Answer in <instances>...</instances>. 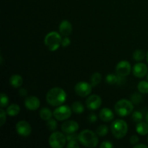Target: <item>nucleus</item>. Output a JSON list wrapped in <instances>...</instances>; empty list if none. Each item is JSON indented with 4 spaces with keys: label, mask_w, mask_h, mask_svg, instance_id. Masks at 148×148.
Instances as JSON below:
<instances>
[{
    "label": "nucleus",
    "mask_w": 148,
    "mask_h": 148,
    "mask_svg": "<svg viewBox=\"0 0 148 148\" xmlns=\"http://www.w3.org/2000/svg\"><path fill=\"white\" fill-rule=\"evenodd\" d=\"M72 108L66 105H61L55 108L53 111V115L57 121H62L68 119L72 116Z\"/></svg>",
    "instance_id": "nucleus-7"
},
{
    "label": "nucleus",
    "mask_w": 148,
    "mask_h": 148,
    "mask_svg": "<svg viewBox=\"0 0 148 148\" xmlns=\"http://www.w3.org/2000/svg\"><path fill=\"white\" fill-rule=\"evenodd\" d=\"M59 33H60V34L62 35V36H64V37L69 36L72 32V24H71V23L69 20H62V21L61 22L60 24H59Z\"/></svg>",
    "instance_id": "nucleus-15"
},
{
    "label": "nucleus",
    "mask_w": 148,
    "mask_h": 148,
    "mask_svg": "<svg viewBox=\"0 0 148 148\" xmlns=\"http://www.w3.org/2000/svg\"><path fill=\"white\" fill-rule=\"evenodd\" d=\"M48 103L52 106H59L63 105L66 100V93L65 90L59 87H55L48 91L46 95Z\"/></svg>",
    "instance_id": "nucleus-1"
},
{
    "label": "nucleus",
    "mask_w": 148,
    "mask_h": 148,
    "mask_svg": "<svg viewBox=\"0 0 148 148\" xmlns=\"http://www.w3.org/2000/svg\"><path fill=\"white\" fill-rule=\"evenodd\" d=\"M148 68L145 64L143 62H138L133 66L132 72L134 76L138 78H143L147 74Z\"/></svg>",
    "instance_id": "nucleus-14"
},
{
    "label": "nucleus",
    "mask_w": 148,
    "mask_h": 148,
    "mask_svg": "<svg viewBox=\"0 0 148 148\" xmlns=\"http://www.w3.org/2000/svg\"><path fill=\"white\" fill-rule=\"evenodd\" d=\"M99 117L104 122H110L114 119V114L110 108H103L100 111Z\"/></svg>",
    "instance_id": "nucleus-16"
},
{
    "label": "nucleus",
    "mask_w": 148,
    "mask_h": 148,
    "mask_svg": "<svg viewBox=\"0 0 148 148\" xmlns=\"http://www.w3.org/2000/svg\"><path fill=\"white\" fill-rule=\"evenodd\" d=\"M71 43V40L67 36L64 37V38H62V47H67L68 46H69Z\"/></svg>",
    "instance_id": "nucleus-36"
},
{
    "label": "nucleus",
    "mask_w": 148,
    "mask_h": 148,
    "mask_svg": "<svg viewBox=\"0 0 148 148\" xmlns=\"http://www.w3.org/2000/svg\"><path fill=\"white\" fill-rule=\"evenodd\" d=\"M132 120L134 122H140V121H143V113L140 112V111H134V112H132Z\"/></svg>",
    "instance_id": "nucleus-29"
},
{
    "label": "nucleus",
    "mask_w": 148,
    "mask_h": 148,
    "mask_svg": "<svg viewBox=\"0 0 148 148\" xmlns=\"http://www.w3.org/2000/svg\"><path fill=\"white\" fill-rule=\"evenodd\" d=\"M145 119H146V121L148 123V111L147 112V114H146V116H145Z\"/></svg>",
    "instance_id": "nucleus-40"
},
{
    "label": "nucleus",
    "mask_w": 148,
    "mask_h": 148,
    "mask_svg": "<svg viewBox=\"0 0 148 148\" xmlns=\"http://www.w3.org/2000/svg\"><path fill=\"white\" fill-rule=\"evenodd\" d=\"M146 59H147V62L148 63V51H147V53H146Z\"/></svg>",
    "instance_id": "nucleus-41"
},
{
    "label": "nucleus",
    "mask_w": 148,
    "mask_h": 148,
    "mask_svg": "<svg viewBox=\"0 0 148 148\" xmlns=\"http://www.w3.org/2000/svg\"><path fill=\"white\" fill-rule=\"evenodd\" d=\"M101 148H113L114 145L110 141H103L100 145Z\"/></svg>",
    "instance_id": "nucleus-34"
},
{
    "label": "nucleus",
    "mask_w": 148,
    "mask_h": 148,
    "mask_svg": "<svg viewBox=\"0 0 148 148\" xmlns=\"http://www.w3.org/2000/svg\"><path fill=\"white\" fill-rule=\"evenodd\" d=\"M108 126L104 125V124L100 125L96 130V134H98L99 137H104V136H106L107 134H108Z\"/></svg>",
    "instance_id": "nucleus-26"
},
{
    "label": "nucleus",
    "mask_w": 148,
    "mask_h": 148,
    "mask_svg": "<svg viewBox=\"0 0 148 148\" xmlns=\"http://www.w3.org/2000/svg\"><path fill=\"white\" fill-rule=\"evenodd\" d=\"M92 85L90 83H88L87 82H79L75 85V92H76L77 95L79 96L87 97L90 95L92 92Z\"/></svg>",
    "instance_id": "nucleus-8"
},
{
    "label": "nucleus",
    "mask_w": 148,
    "mask_h": 148,
    "mask_svg": "<svg viewBox=\"0 0 148 148\" xmlns=\"http://www.w3.org/2000/svg\"><path fill=\"white\" fill-rule=\"evenodd\" d=\"M71 108H72V111L77 114H82L84 112V111H85V107H84L83 104L81 102H79V101H75V102H74L72 104V107Z\"/></svg>",
    "instance_id": "nucleus-21"
},
{
    "label": "nucleus",
    "mask_w": 148,
    "mask_h": 148,
    "mask_svg": "<svg viewBox=\"0 0 148 148\" xmlns=\"http://www.w3.org/2000/svg\"><path fill=\"white\" fill-rule=\"evenodd\" d=\"M134 148H148V146L144 144H137L134 145Z\"/></svg>",
    "instance_id": "nucleus-39"
},
{
    "label": "nucleus",
    "mask_w": 148,
    "mask_h": 148,
    "mask_svg": "<svg viewBox=\"0 0 148 148\" xmlns=\"http://www.w3.org/2000/svg\"><path fill=\"white\" fill-rule=\"evenodd\" d=\"M9 82L11 86L13 88H20L23 84V79L20 75H13L10 77Z\"/></svg>",
    "instance_id": "nucleus-17"
},
{
    "label": "nucleus",
    "mask_w": 148,
    "mask_h": 148,
    "mask_svg": "<svg viewBox=\"0 0 148 148\" xmlns=\"http://www.w3.org/2000/svg\"><path fill=\"white\" fill-rule=\"evenodd\" d=\"M88 121L90 123H95L97 121V116L95 114H90L88 116Z\"/></svg>",
    "instance_id": "nucleus-37"
},
{
    "label": "nucleus",
    "mask_w": 148,
    "mask_h": 148,
    "mask_svg": "<svg viewBox=\"0 0 148 148\" xmlns=\"http://www.w3.org/2000/svg\"><path fill=\"white\" fill-rule=\"evenodd\" d=\"M101 79H102V76H101V73L98 72H94L90 77V84L92 87L97 86L98 84L101 83Z\"/></svg>",
    "instance_id": "nucleus-23"
},
{
    "label": "nucleus",
    "mask_w": 148,
    "mask_h": 148,
    "mask_svg": "<svg viewBox=\"0 0 148 148\" xmlns=\"http://www.w3.org/2000/svg\"><path fill=\"white\" fill-rule=\"evenodd\" d=\"M20 111V106L16 103H12L10 106H9L7 108V110H6L7 115L10 116H16L18 115Z\"/></svg>",
    "instance_id": "nucleus-18"
},
{
    "label": "nucleus",
    "mask_w": 148,
    "mask_h": 148,
    "mask_svg": "<svg viewBox=\"0 0 148 148\" xmlns=\"http://www.w3.org/2000/svg\"><path fill=\"white\" fill-rule=\"evenodd\" d=\"M39 116L40 119L43 121H48L49 119L52 118L53 116V112L49 109V108H42L39 111Z\"/></svg>",
    "instance_id": "nucleus-20"
},
{
    "label": "nucleus",
    "mask_w": 148,
    "mask_h": 148,
    "mask_svg": "<svg viewBox=\"0 0 148 148\" xmlns=\"http://www.w3.org/2000/svg\"><path fill=\"white\" fill-rule=\"evenodd\" d=\"M111 131L116 139H122L128 132V124L124 120L116 119L111 123Z\"/></svg>",
    "instance_id": "nucleus-5"
},
{
    "label": "nucleus",
    "mask_w": 148,
    "mask_h": 148,
    "mask_svg": "<svg viewBox=\"0 0 148 148\" xmlns=\"http://www.w3.org/2000/svg\"><path fill=\"white\" fill-rule=\"evenodd\" d=\"M46 126L50 131H55L57 129V122L56 119H53L51 118L46 121Z\"/></svg>",
    "instance_id": "nucleus-28"
},
{
    "label": "nucleus",
    "mask_w": 148,
    "mask_h": 148,
    "mask_svg": "<svg viewBox=\"0 0 148 148\" xmlns=\"http://www.w3.org/2000/svg\"><path fill=\"white\" fill-rule=\"evenodd\" d=\"M147 81H148V74H147Z\"/></svg>",
    "instance_id": "nucleus-42"
},
{
    "label": "nucleus",
    "mask_w": 148,
    "mask_h": 148,
    "mask_svg": "<svg viewBox=\"0 0 148 148\" xmlns=\"http://www.w3.org/2000/svg\"><path fill=\"white\" fill-rule=\"evenodd\" d=\"M7 112L3 109V108H1L0 110V127H2L6 122L7 120Z\"/></svg>",
    "instance_id": "nucleus-31"
},
{
    "label": "nucleus",
    "mask_w": 148,
    "mask_h": 148,
    "mask_svg": "<svg viewBox=\"0 0 148 148\" xmlns=\"http://www.w3.org/2000/svg\"><path fill=\"white\" fill-rule=\"evenodd\" d=\"M40 106V100L38 97L34 95H30L27 97L25 100V106L27 110L30 111H36L38 109Z\"/></svg>",
    "instance_id": "nucleus-13"
},
{
    "label": "nucleus",
    "mask_w": 148,
    "mask_h": 148,
    "mask_svg": "<svg viewBox=\"0 0 148 148\" xmlns=\"http://www.w3.org/2000/svg\"><path fill=\"white\" fill-rule=\"evenodd\" d=\"M137 90L142 94L148 93V82L147 81H141L137 85Z\"/></svg>",
    "instance_id": "nucleus-24"
},
{
    "label": "nucleus",
    "mask_w": 148,
    "mask_h": 148,
    "mask_svg": "<svg viewBox=\"0 0 148 148\" xmlns=\"http://www.w3.org/2000/svg\"><path fill=\"white\" fill-rule=\"evenodd\" d=\"M130 101L132 102V103L134 105H138L143 101V96H142L141 94L137 93V92H134L132 95H131V98H130Z\"/></svg>",
    "instance_id": "nucleus-27"
},
{
    "label": "nucleus",
    "mask_w": 148,
    "mask_h": 148,
    "mask_svg": "<svg viewBox=\"0 0 148 148\" xmlns=\"http://www.w3.org/2000/svg\"><path fill=\"white\" fill-rule=\"evenodd\" d=\"M147 141H148V137H147Z\"/></svg>",
    "instance_id": "nucleus-43"
},
{
    "label": "nucleus",
    "mask_w": 148,
    "mask_h": 148,
    "mask_svg": "<svg viewBox=\"0 0 148 148\" xmlns=\"http://www.w3.org/2000/svg\"><path fill=\"white\" fill-rule=\"evenodd\" d=\"M98 134L90 130H84L78 134V141L86 147H95L98 144Z\"/></svg>",
    "instance_id": "nucleus-2"
},
{
    "label": "nucleus",
    "mask_w": 148,
    "mask_h": 148,
    "mask_svg": "<svg viewBox=\"0 0 148 148\" xmlns=\"http://www.w3.org/2000/svg\"><path fill=\"white\" fill-rule=\"evenodd\" d=\"M66 140L67 142L72 141V140H78V134L75 133H71V134H66Z\"/></svg>",
    "instance_id": "nucleus-32"
},
{
    "label": "nucleus",
    "mask_w": 148,
    "mask_h": 148,
    "mask_svg": "<svg viewBox=\"0 0 148 148\" xmlns=\"http://www.w3.org/2000/svg\"><path fill=\"white\" fill-rule=\"evenodd\" d=\"M79 128V124L77 121L73 120H69V121H65L62 124V131L66 134H71V133H75L78 131Z\"/></svg>",
    "instance_id": "nucleus-12"
},
{
    "label": "nucleus",
    "mask_w": 148,
    "mask_h": 148,
    "mask_svg": "<svg viewBox=\"0 0 148 148\" xmlns=\"http://www.w3.org/2000/svg\"><path fill=\"white\" fill-rule=\"evenodd\" d=\"M116 114L121 117H125L132 114L134 104L131 101L127 99H121L116 103L114 106Z\"/></svg>",
    "instance_id": "nucleus-4"
},
{
    "label": "nucleus",
    "mask_w": 148,
    "mask_h": 148,
    "mask_svg": "<svg viewBox=\"0 0 148 148\" xmlns=\"http://www.w3.org/2000/svg\"><path fill=\"white\" fill-rule=\"evenodd\" d=\"M118 79L119 77L118 75H114V74H108L107 76L106 77V81L108 85H115V84H118Z\"/></svg>",
    "instance_id": "nucleus-25"
},
{
    "label": "nucleus",
    "mask_w": 148,
    "mask_h": 148,
    "mask_svg": "<svg viewBox=\"0 0 148 148\" xmlns=\"http://www.w3.org/2000/svg\"><path fill=\"white\" fill-rule=\"evenodd\" d=\"M79 145L78 144L77 140H72V141L68 142L67 145H66V147L67 148H75V147H79Z\"/></svg>",
    "instance_id": "nucleus-33"
},
{
    "label": "nucleus",
    "mask_w": 148,
    "mask_h": 148,
    "mask_svg": "<svg viewBox=\"0 0 148 148\" xmlns=\"http://www.w3.org/2000/svg\"><path fill=\"white\" fill-rule=\"evenodd\" d=\"M102 104V99L101 97L95 94L89 95L86 100L87 108L91 111L98 109Z\"/></svg>",
    "instance_id": "nucleus-11"
},
{
    "label": "nucleus",
    "mask_w": 148,
    "mask_h": 148,
    "mask_svg": "<svg viewBox=\"0 0 148 148\" xmlns=\"http://www.w3.org/2000/svg\"><path fill=\"white\" fill-rule=\"evenodd\" d=\"M18 93H19V95H20L21 97H25L26 95H27V89H26V88H20V89L18 90Z\"/></svg>",
    "instance_id": "nucleus-38"
},
{
    "label": "nucleus",
    "mask_w": 148,
    "mask_h": 148,
    "mask_svg": "<svg viewBox=\"0 0 148 148\" xmlns=\"http://www.w3.org/2000/svg\"><path fill=\"white\" fill-rule=\"evenodd\" d=\"M9 102H10V99H9L7 94L4 93V92L1 93V101H0V106H1V108L7 107V106H8Z\"/></svg>",
    "instance_id": "nucleus-30"
},
{
    "label": "nucleus",
    "mask_w": 148,
    "mask_h": 148,
    "mask_svg": "<svg viewBox=\"0 0 148 148\" xmlns=\"http://www.w3.org/2000/svg\"><path fill=\"white\" fill-rule=\"evenodd\" d=\"M132 66L131 64L127 60H122L117 64L116 66V75L122 77H127L131 73Z\"/></svg>",
    "instance_id": "nucleus-10"
},
{
    "label": "nucleus",
    "mask_w": 148,
    "mask_h": 148,
    "mask_svg": "<svg viewBox=\"0 0 148 148\" xmlns=\"http://www.w3.org/2000/svg\"><path fill=\"white\" fill-rule=\"evenodd\" d=\"M66 141V136L60 132H53L49 139V145L52 148H62L65 146Z\"/></svg>",
    "instance_id": "nucleus-6"
},
{
    "label": "nucleus",
    "mask_w": 148,
    "mask_h": 148,
    "mask_svg": "<svg viewBox=\"0 0 148 148\" xmlns=\"http://www.w3.org/2000/svg\"><path fill=\"white\" fill-rule=\"evenodd\" d=\"M136 132L140 135L145 136L148 134V123L140 121L136 126Z\"/></svg>",
    "instance_id": "nucleus-19"
},
{
    "label": "nucleus",
    "mask_w": 148,
    "mask_h": 148,
    "mask_svg": "<svg viewBox=\"0 0 148 148\" xmlns=\"http://www.w3.org/2000/svg\"><path fill=\"white\" fill-rule=\"evenodd\" d=\"M146 57V53L142 49H137L133 52L132 58L137 62H142Z\"/></svg>",
    "instance_id": "nucleus-22"
},
{
    "label": "nucleus",
    "mask_w": 148,
    "mask_h": 148,
    "mask_svg": "<svg viewBox=\"0 0 148 148\" xmlns=\"http://www.w3.org/2000/svg\"><path fill=\"white\" fill-rule=\"evenodd\" d=\"M139 141H140V138L137 135H132L130 139V144L132 145H135L138 144Z\"/></svg>",
    "instance_id": "nucleus-35"
},
{
    "label": "nucleus",
    "mask_w": 148,
    "mask_h": 148,
    "mask_svg": "<svg viewBox=\"0 0 148 148\" xmlns=\"http://www.w3.org/2000/svg\"><path fill=\"white\" fill-rule=\"evenodd\" d=\"M62 38L56 31L49 32L44 38V44L50 51H55L62 46Z\"/></svg>",
    "instance_id": "nucleus-3"
},
{
    "label": "nucleus",
    "mask_w": 148,
    "mask_h": 148,
    "mask_svg": "<svg viewBox=\"0 0 148 148\" xmlns=\"http://www.w3.org/2000/svg\"><path fill=\"white\" fill-rule=\"evenodd\" d=\"M15 130L17 134L23 137H27L31 134L32 128L30 124L25 120L18 121L16 124Z\"/></svg>",
    "instance_id": "nucleus-9"
}]
</instances>
